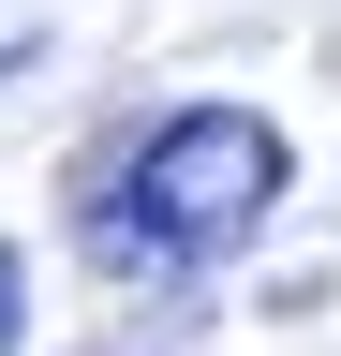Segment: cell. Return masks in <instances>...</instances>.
I'll return each mask as SVG.
<instances>
[{"label": "cell", "instance_id": "obj_2", "mask_svg": "<svg viewBox=\"0 0 341 356\" xmlns=\"http://www.w3.org/2000/svg\"><path fill=\"white\" fill-rule=\"evenodd\" d=\"M30 341V267H15V238H0V356Z\"/></svg>", "mask_w": 341, "mask_h": 356}, {"label": "cell", "instance_id": "obj_1", "mask_svg": "<svg viewBox=\"0 0 341 356\" xmlns=\"http://www.w3.org/2000/svg\"><path fill=\"white\" fill-rule=\"evenodd\" d=\"M282 178H297L282 119L178 104V119H149L104 178H74V222H90V252L119 267V282H193V267H223L252 222L282 208Z\"/></svg>", "mask_w": 341, "mask_h": 356}]
</instances>
